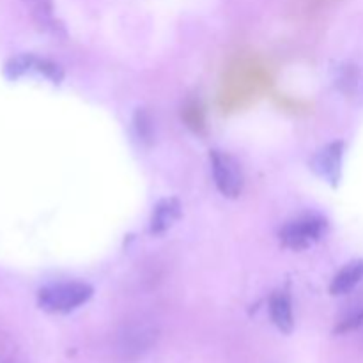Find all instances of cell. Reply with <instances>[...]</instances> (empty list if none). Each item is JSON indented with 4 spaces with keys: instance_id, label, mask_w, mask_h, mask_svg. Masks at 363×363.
Here are the masks:
<instances>
[{
    "instance_id": "52a82bcc",
    "label": "cell",
    "mask_w": 363,
    "mask_h": 363,
    "mask_svg": "<svg viewBox=\"0 0 363 363\" xmlns=\"http://www.w3.org/2000/svg\"><path fill=\"white\" fill-rule=\"evenodd\" d=\"M181 216V204L177 199H163L152 211L151 218V233L163 234L169 230Z\"/></svg>"
},
{
    "instance_id": "5b68a950",
    "label": "cell",
    "mask_w": 363,
    "mask_h": 363,
    "mask_svg": "<svg viewBox=\"0 0 363 363\" xmlns=\"http://www.w3.org/2000/svg\"><path fill=\"white\" fill-rule=\"evenodd\" d=\"M342 142H335L323 147L312 160V169L323 177L335 184L340 179V165H342Z\"/></svg>"
},
{
    "instance_id": "8992f818",
    "label": "cell",
    "mask_w": 363,
    "mask_h": 363,
    "mask_svg": "<svg viewBox=\"0 0 363 363\" xmlns=\"http://www.w3.org/2000/svg\"><path fill=\"white\" fill-rule=\"evenodd\" d=\"M269 314H272L273 323H275L280 332H293V305H291V298L287 296V293L277 291V293L272 294V298H269Z\"/></svg>"
},
{
    "instance_id": "30bf717a",
    "label": "cell",
    "mask_w": 363,
    "mask_h": 363,
    "mask_svg": "<svg viewBox=\"0 0 363 363\" xmlns=\"http://www.w3.org/2000/svg\"><path fill=\"white\" fill-rule=\"evenodd\" d=\"M362 323H363V305L354 308L353 312H350V314L344 318V321L339 323V326H337V333L351 332V330L358 328Z\"/></svg>"
},
{
    "instance_id": "7a4b0ae2",
    "label": "cell",
    "mask_w": 363,
    "mask_h": 363,
    "mask_svg": "<svg viewBox=\"0 0 363 363\" xmlns=\"http://www.w3.org/2000/svg\"><path fill=\"white\" fill-rule=\"evenodd\" d=\"M158 340V328L151 323H131L117 333L116 353L121 360L130 362L144 357Z\"/></svg>"
},
{
    "instance_id": "3957f363",
    "label": "cell",
    "mask_w": 363,
    "mask_h": 363,
    "mask_svg": "<svg viewBox=\"0 0 363 363\" xmlns=\"http://www.w3.org/2000/svg\"><path fill=\"white\" fill-rule=\"evenodd\" d=\"M326 230V220L319 215H303L284 225L280 230V240L293 250H301L318 241Z\"/></svg>"
},
{
    "instance_id": "277c9868",
    "label": "cell",
    "mask_w": 363,
    "mask_h": 363,
    "mask_svg": "<svg viewBox=\"0 0 363 363\" xmlns=\"http://www.w3.org/2000/svg\"><path fill=\"white\" fill-rule=\"evenodd\" d=\"M211 169L215 184L220 194L229 199L240 197L243 190V174H241L240 165L233 156L222 151L211 152Z\"/></svg>"
},
{
    "instance_id": "ba28073f",
    "label": "cell",
    "mask_w": 363,
    "mask_h": 363,
    "mask_svg": "<svg viewBox=\"0 0 363 363\" xmlns=\"http://www.w3.org/2000/svg\"><path fill=\"white\" fill-rule=\"evenodd\" d=\"M362 282H363V261L350 262V264L344 266V268L337 273L335 279L332 280L330 293H332L333 296L347 294Z\"/></svg>"
},
{
    "instance_id": "9c48e42d",
    "label": "cell",
    "mask_w": 363,
    "mask_h": 363,
    "mask_svg": "<svg viewBox=\"0 0 363 363\" xmlns=\"http://www.w3.org/2000/svg\"><path fill=\"white\" fill-rule=\"evenodd\" d=\"M133 124L138 138H140L142 142H145V144H151L152 138H155V124H152L151 113L145 108H138L137 112H135Z\"/></svg>"
},
{
    "instance_id": "6da1fadb",
    "label": "cell",
    "mask_w": 363,
    "mask_h": 363,
    "mask_svg": "<svg viewBox=\"0 0 363 363\" xmlns=\"http://www.w3.org/2000/svg\"><path fill=\"white\" fill-rule=\"evenodd\" d=\"M92 287L85 282L53 284L39 291V307L50 314H66L87 303L92 296Z\"/></svg>"
}]
</instances>
